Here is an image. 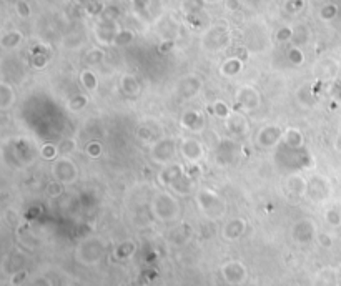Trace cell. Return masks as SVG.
Listing matches in <instances>:
<instances>
[{
	"label": "cell",
	"mask_w": 341,
	"mask_h": 286,
	"mask_svg": "<svg viewBox=\"0 0 341 286\" xmlns=\"http://www.w3.org/2000/svg\"><path fill=\"white\" fill-rule=\"evenodd\" d=\"M196 207L208 220H222L227 215V201L223 196L208 187H200L195 195Z\"/></svg>",
	"instance_id": "obj_1"
},
{
	"label": "cell",
	"mask_w": 341,
	"mask_h": 286,
	"mask_svg": "<svg viewBox=\"0 0 341 286\" xmlns=\"http://www.w3.org/2000/svg\"><path fill=\"white\" fill-rule=\"evenodd\" d=\"M150 210H152V215L162 223L176 221L182 213V207H180L178 198H176L175 193H170V192L156 193L152 198Z\"/></svg>",
	"instance_id": "obj_2"
},
{
	"label": "cell",
	"mask_w": 341,
	"mask_h": 286,
	"mask_svg": "<svg viewBox=\"0 0 341 286\" xmlns=\"http://www.w3.org/2000/svg\"><path fill=\"white\" fill-rule=\"evenodd\" d=\"M230 44H231V32L228 29V25L222 22L210 25L208 29L202 33V38H200L202 49L207 53H211V55L225 52L230 47Z\"/></svg>",
	"instance_id": "obj_3"
},
{
	"label": "cell",
	"mask_w": 341,
	"mask_h": 286,
	"mask_svg": "<svg viewBox=\"0 0 341 286\" xmlns=\"http://www.w3.org/2000/svg\"><path fill=\"white\" fill-rule=\"evenodd\" d=\"M107 253V243L100 236L84 238L75 248V260L84 267H95L98 264Z\"/></svg>",
	"instance_id": "obj_4"
},
{
	"label": "cell",
	"mask_w": 341,
	"mask_h": 286,
	"mask_svg": "<svg viewBox=\"0 0 341 286\" xmlns=\"http://www.w3.org/2000/svg\"><path fill=\"white\" fill-rule=\"evenodd\" d=\"M178 153V141L173 137H162L156 138L150 145V160L155 165L165 167L168 163L175 161V156Z\"/></svg>",
	"instance_id": "obj_5"
},
{
	"label": "cell",
	"mask_w": 341,
	"mask_h": 286,
	"mask_svg": "<svg viewBox=\"0 0 341 286\" xmlns=\"http://www.w3.org/2000/svg\"><path fill=\"white\" fill-rule=\"evenodd\" d=\"M50 173H52L53 178L62 181L64 185H73V183L78 180L80 170L77 167V163H75L70 156L60 155L52 161Z\"/></svg>",
	"instance_id": "obj_6"
},
{
	"label": "cell",
	"mask_w": 341,
	"mask_h": 286,
	"mask_svg": "<svg viewBox=\"0 0 341 286\" xmlns=\"http://www.w3.org/2000/svg\"><path fill=\"white\" fill-rule=\"evenodd\" d=\"M178 153L183 158V161H187L188 165L195 167L205 158V147L198 138L183 137L178 141Z\"/></svg>",
	"instance_id": "obj_7"
},
{
	"label": "cell",
	"mask_w": 341,
	"mask_h": 286,
	"mask_svg": "<svg viewBox=\"0 0 341 286\" xmlns=\"http://www.w3.org/2000/svg\"><path fill=\"white\" fill-rule=\"evenodd\" d=\"M283 133L285 130L276 124H267L258 128L255 135V143L258 148L262 150H271L278 147L283 141Z\"/></svg>",
	"instance_id": "obj_8"
},
{
	"label": "cell",
	"mask_w": 341,
	"mask_h": 286,
	"mask_svg": "<svg viewBox=\"0 0 341 286\" xmlns=\"http://www.w3.org/2000/svg\"><path fill=\"white\" fill-rule=\"evenodd\" d=\"M220 275H222V280L228 286H240L247 281L248 270L245 267V263L240 260H228L222 264Z\"/></svg>",
	"instance_id": "obj_9"
},
{
	"label": "cell",
	"mask_w": 341,
	"mask_h": 286,
	"mask_svg": "<svg viewBox=\"0 0 341 286\" xmlns=\"http://www.w3.org/2000/svg\"><path fill=\"white\" fill-rule=\"evenodd\" d=\"M203 88V80L200 75L196 73H188L185 77H182L175 85V93L178 95L182 100H193L198 97Z\"/></svg>",
	"instance_id": "obj_10"
},
{
	"label": "cell",
	"mask_w": 341,
	"mask_h": 286,
	"mask_svg": "<svg viewBox=\"0 0 341 286\" xmlns=\"http://www.w3.org/2000/svg\"><path fill=\"white\" fill-rule=\"evenodd\" d=\"M236 105L245 112H253L262 105V93L253 85H242L235 93Z\"/></svg>",
	"instance_id": "obj_11"
},
{
	"label": "cell",
	"mask_w": 341,
	"mask_h": 286,
	"mask_svg": "<svg viewBox=\"0 0 341 286\" xmlns=\"http://www.w3.org/2000/svg\"><path fill=\"white\" fill-rule=\"evenodd\" d=\"M240 150L242 147L238 145V141L235 138H225V140H220L216 145V150H215V156H216V161L218 165H231V163H235L238 160V156H240Z\"/></svg>",
	"instance_id": "obj_12"
},
{
	"label": "cell",
	"mask_w": 341,
	"mask_h": 286,
	"mask_svg": "<svg viewBox=\"0 0 341 286\" xmlns=\"http://www.w3.org/2000/svg\"><path fill=\"white\" fill-rule=\"evenodd\" d=\"M180 125L190 133H202L207 128V115L198 108H187L180 117Z\"/></svg>",
	"instance_id": "obj_13"
},
{
	"label": "cell",
	"mask_w": 341,
	"mask_h": 286,
	"mask_svg": "<svg viewBox=\"0 0 341 286\" xmlns=\"http://www.w3.org/2000/svg\"><path fill=\"white\" fill-rule=\"evenodd\" d=\"M225 128L231 138L235 140H242L245 137H248L250 133V121L240 112H233L230 117L225 120Z\"/></svg>",
	"instance_id": "obj_14"
},
{
	"label": "cell",
	"mask_w": 341,
	"mask_h": 286,
	"mask_svg": "<svg viewBox=\"0 0 341 286\" xmlns=\"http://www.w3.org/2000/svg\"><path fill=\"white\" fill-rule=\"evenodd\" d=\"M118 30V22H108V20L98 18L97 25L93 27V37L100 47H110L113 45V38Z\"/></svg>",
	"instance_id": "obj_15"
},
{
	"label": "cell",
	"mask_w": 341,
	"mask_h": 286,
	"mask_svg": "<svg viewBox=\"0 0 341 286\" xmlns=\"http://www.w3.org/2000/svg\"><path fill=\"white\" fill-rule=\"evenodd\" d=\"M316 227L315 223L308 218H303V220H298L295 224L291 227V238L295 240L298 244H308L316 238Z\"/></svg>",
	"instance_id": "obj_16"
},
{
	"label": "cell",
	"mask_w": 341,
	"mask_h": 286,
	"mask_svg": "<svg viewBox=\"0 0 341 286\" xmlns=\"http://www.w3.org/2000/svg\"><path fill=\"white\" fill-rule=\"evenodd\" d=\"M185 173H187V170H185V167L182 165V163L172 161V163H168V165L162 167L158 175H156V180H158V183L162 187L170 188L172 185H175V183L178 181Z\"/></svg>",
	"instance_id": "obj_17"
},
{
	"label": "cell",
	"mask_w": 341,
	"mask_h": 286,
	"mask_svg": "<svg viewBox=\"0 0 341 286\" xmlns=\"http://www.w3.org/2000/svg\"><path fill=\"white\" fill-rule=\"evenodd\" d=\"M247 228H248V223L245 218H242V216L231 218V220H228L222 227V238L225 241H230V243L236 241L247 233Z\"/></svg>",
	"instance_id": "obj_18"
},
{
	"label": "cell",
	"mask_w": 341,
	"mask_h": 286,
	"mask_svg": "<svg viewBox=\"0 0 341 286\" xmlns=\"http://www.w3.org/2000/svg\"><path fill=\"white\" fill-rule=\"evenodd\" d=\"M118 88H120V92L128 98H136V97H140V93H142V84H140V80L136 78V75H133V73L122 75L120 81H118Z\"/></svg>",
	"instance_id": "obj_19"
},
{
	"label": "cell",
	"mask_w": 341,
	"mask_h": 286,
	"mask_svg": "<svg viewBox=\"0 0 341 286\" xmlns=\"http://www.w3.org/2000/svg\"><path fill=\"white\" fill-rule=\"evenodd\" d=\"M193 236V228L190 227L188 223H182L173 227V230H170L168 233V241L173 244V247H183L187 244Z\"/></svg>",
	"instance_id": "obj_20"
},
{
	"label": "cell",
	"mask_w": 341,
	"mask_h": 286,
	"mask_svg": "<svg viewBox=\"0 0 341 286\" xmlns=\"http://www.w3.org/2000/svg\"><path fill=\"white\" fill-rule=\"evenodd\" d=\"M282 143H285V147L288 150L299 152V150L305 148V143H306L305 133L296 127H288L283 133V141Z\"/></svg>",
	"instance_id": "obj_21"
},
{
	"label": "cell",
	"mask_w": 341,
	"mask_h": 286,
	"mask_svg": "<svg viewBox=\"0 0 341 286\" xmlns=\"http://www.w3.org/2000/svg\"><path fill=\"white\" fill-rule=\"evenodd\" d=\"M286 188H288V192L291 195L302 198V196H306V193H308V180H306L302 173L293 172L291 175H288V178H286Z\"/></svg>",
	"instance_id": "obj_22"
},
{
	"label": "cell",
	"mask_w": 341,
	"mask_h": 286,
	"mask_svg": "<svg viewBox=\"0 0 341 286\" xmlns=\"http://www.w3.org/2000/svg\"><path fill=\"white\" fill-rule=\"evenodd\" d=\"M313 201H323L328 195V185L322 176H311L308 180V193Z\"/></svg>",
	"instance_id": "obj_23"
},
{
	"label": "cell",
	"mask_w": 341,
	"mask_h": 286,
	"mask_svg": "<svg viewBox=\"0 0 341 286\" xmlns=\"http://www.w3.org/2000/svg\"><path fill=\"white\" fill-rule=\"evenodd\" d=\"M15 101H17L15 88L7 80H2L0 81V110L2 112L10 110V108L15 105Z\"/></svg>",
	"instance_id": "obj_24"
},
{
	"label": "cell",
	"mask_w": 341,
	"mask_h": 286,
	"mask_svg": "<svg viewBox=\"0 0 341 286\" xmlns=\"http://www.w3.org/2000/svg\"><path fill=\"white\" fill-rule=\"evenodd\" d=\"M243 58L240 57H228L227 60H223V64L220 65V75L225 78H235L243 72Z\"/></svg>",
	"instance_id": "obj_25"
},
{
	"label": "cell",
	"mask_w": 341,
	"mask_h": 286,
	"mask_svg": "<svg viewBox=\"0 0 341 286\" xmlns=\"http://www.w3.org/2000/svg\"><path fill=\"white\" fill-rule=\"evenodd\" d=\"M136 250H138V244H136L135 240H124L115 247L113 256H115V260L125 261V260H130V258L136 253Z\"/></svg>",
	"instance_id": "obj_26"
},
{
	"label": "cell",
	"mask_w": 341,
	"mask_h": 286,
	"mask_svg": "<svg viewBox=\"0 0 341 286\" xmlns=\"http://www.w3.org/2000/svg\"><path fill=\"white\" fill-rule=\"evenodd\" d=\"M90 104V95L88 92H80V93H73L70 97L67 98V108L70 110L72 113H80L84 112L85 108Z\"/></svg>",
	"instance_id": "obj_27"
},
{
	"label": "cell",
	"mask_w": 341,
	"mask_h": 286,
	"mask_svg": "<svg viewBox=\"0 0 341 286\" xmlns=\"http://www.w3.org/2000/svg\"><path fill=\"white\" fill-rule=\"evenodd\" d=\"M22 42H24V33L20 30H10L5 32L2 38H0V47L4 50H15L22 45Z\"/></svg>",
	"instance_id": "obj_28"
},
{
	"label": "cell",
	"mask_w": 341,
	"mask_h": 286,
	"mask_svg": "<svg viewBox=\"0 0 341 286\" xmlns=\"http://www.w3.org/2000/svg\"><path fill=\"white\" fill-rule=\"evenodd\" d=\"M80 84L84 87V90L88 92V93H93L98 90V75L95 73L92 69H84L80 72Z\"/></svg>",
	"instance_id": "obj_29"
},
{
	"label": "cell",
	"mask_w": 341,
	"mask_h": 286,
	"mask_svg": "<svg viewBox=\"0 0 341 286\" xmlns=\"http://www.w3.org/2000/svg\"><path fill=\"white\" fill-rule=\"evenodd\" d=\"M24 264H25V256L20 253V251H13L12 255H9L4 260V270L12 275L18 270H24L25 268Z\"/></svg>",
	"instance_id": "obj_30"
},
{
	"label": "cell",
	"mask_w": 341,
	"mask_h": 286,
	"mask_svg": "<svg viewBox=\"0 0 341 286\" xmlns=\"http://www.w3.org/2000/svg\"><path fill=\"white\" fill-rule=\"evenodd\" d=\"M176 32H178V25L170 17H165L158 24V35H162V40H175Z\"/></svg>",
	"instance_id": "obj_31"
},
{
	"label": "cell",
	"mask_w": 341,
	"mask_h": 286,
	"mask_svg": "<svg viewBox=\"0 0 341 286\" xmlns=\"http://www.w3.org/2000/svg\"><path fill=\"white\" fill-rule=\"evenodd\" d=\"M170 188L173 190V193H175V195H180V196L188 195V193H192V192H193V188H195V180H193L188 173H185L178 181L175 183V185H172Z\"/></svg>",
	"instance_id": "obj_32"
},
{
	"label": "cell",
	"mask_w": 341,
	"mask_h": 286,
	"mask_svg": "<svg viewBox=\"0 0 341 286\" xmlns=\"http://www.w3.org/2000/svg\"><path fill=\"white\" fill-rule=\"evenodd\" d=\"M296 100L303 107H308V108H311L313 105H315L316 95H315V92H313L311 85H302V87H299L298 92H296Z\"/></svg>",
	"instance_id": "obj_33"
},
{
	"label": "cell",
	"mask_w": 341,
	"mask_h": 286,
	"mask_svg": "<svg viewBox=\"0 0 341 286\" xmlns=\"http://www.w3.org/2000/svg\"><path fill=\"white\" fill-rule=\"evenodd\" d=\"M135 42V32L133 30H130V29H122L120 27V30L117 32V35H115V38H113V47H128V45H132Z\"/></svg>",
	"instance_id": "obj_34"
},
{
	"label": "cell",
	"mask_w": 341,
	"mask_h": 286,
	"mask_svg": "<svg viewBox=\"0 0 341 286\" xmlns=\"http://www.w3.org/2000/svg\"><path fill=\"white\" fill-rule=\"evenodd\" d=\"M38 153L42 156L44 160H49V161H53L60 156V150H58V143H52V141H45L40 145L38 148Z\"/></svg>",
	"instance_id": "obj_35"
},
{
	"label": "cell",
	"mask_w": 341,
	"mask_h": 286,
	"mask_svg": "<svg viewBox=\"0 0 341 286\" xmlns=\"http://www.w3.org/2000/svg\"><path fill=\"white\" fill-rule=\"evenodd\" d=\"M203 7H205V0H183L182 12L185 13L187 17L198 15V13H202Z\"/></svg>",
	"instance_id": "obj_36"
},
{
	"label": "cell",
	"mask_w": 341,
	"mask_h": 286,
	"mask_svg": "<svg viewBox=\"0 0 341 286\" xmlns=\"http://www.w3.org/2000/svg\"><path fill=\"white\" fill-rule=\"evenodd\" d=\"M105 60V50L102 47H92L85 52V62L88 65H100Z\"/></svg>",
	"instance_id": "obj_37"
},
{
	"label": "cell",
	"mask_w": 341,
	"mask_h": 286,
	"mask_svg": "<svg viewBox=\"0 0 341 286\" xmlns=\"http://www.w3.org/2000/svg\"><path fill=\"white\" fill-rule=\"evenodd\" d=\"M233 113L230 110V107L225 104L223 100H215L213 104H211V115H213L215 118H218V120H227L230 115Z\"/></svg>",
	"instance_id": "obj_38"
},
{
	"label": "cell",
	"mask_w": 341,
	"mask_h": 286,
	"mask_svg": "<svg viewBox=\"0 0 341 286\" xmlns=\"http://www.w3.org/2000/svg\"><path fill=\"white\" fill-rule=\"evenodd\" d=\"M286 58H288V62L295 67H302L305 64V52L302 50V47H296V45H291L288 52H286Z\"/></svg>",
	"instance_id": "obj_39"
},
{
	"label": "cell",
	"mask_w": 341,
	"mask_h": 286,
	"mask_svg": "<svg viewBox=\"0 0 341 286\" xmlns=\"http://www.w3.org/2000/svg\"><path fill=\"white\" fill-rule=\"evenodd\" d=\"M295 29V33H293V45H296V47H302V45H305L306 42L310 40V30H308V27L306 25H296V27H293Z\"/></svg>",
	"instance_id": "obj_40"
},
{
	"label": "cell",
	"mask_w": 341,
	"mask_h": 286,
	"mask_svg": "<svg viewBox=\"0 0 341 286\" xmlns=\"http://www.w3.org/2000/svg\"><path fill=\"white\" fill-rule=\"evenodd\" d=\"M85 155L92 160H98L104 155V145L98 140H90L85 145Z\"/></svg>",
	"instance_id": "obj_41"
},
{
	"label": "cell",
	"mask_w": 341,
	"mask_h": 286,
	"mask_svg": "<svg viewBox=\"0 0 341 286\" xmlns=\"http://www.w3.org/2000/svg\"><path fill=\"white\" fill-rule=\"evenodd\" d=\"M64 192H65V185L55 178L50 180L45 187V193L47 196H50V198H60V196L64 195Z\"/></svg>",
	"instance_id": "obj_42"
},
{
	"label": "cell",
	"mask_w": 341,
	"mask_h": 286,
	"mask_svg": "<svg viewBox=\"0 0 341 286\" xmlns=\"http://www.w3.org/2000/svg\"><path fill=\"white\" fill-rule=\"evenodd\" d=\"M293 33H295V29H293V27L283 25V27H279V29L276 30L275 38H276V42L282 44V45L291 44V42H293Z\"/></svg>",
	"instance_id": "obj_43"
},
{
	"label": "cell",
	"mask_w": 341,
	"mask_h": 286,
	"mask_svg": "<svg viewBox=\"0 0 341 286\" xmlns=\"http://www.w3.org/2000/svg\"><path fill=\"white\" fill-rule=\"evenodd\" d=\"M49 55H47L45 52H42V49L40 50H35L32 53V58H30V65L33 67V69H37V70H42V69H45L47 65H49Z\"/></svg>",
	"instance_id": "obj_44"
},
{
	"label": "cell",
	"mask_w": 341,
	"mask_h": 286,
	"mask_svg": "<svg viewBox=\"0 0 341 286\" xmlns=\"http://www.w3.org/2000/svg\"><path fill=\"white\" fill-rule=\"evenodd\" d=\"M13 10H15V15L22 20H27L30 18L32 15V7L30 4L27 2V0H15V4H13Z\"/></svg>",
	"instance_id": "obj_45"
},
{
	"label": "cell",
	"mask_w": 341,
	"mask_h": 286,
	"mask_svg": "<svg viewBox=\"0 0 341 286\" xmlns=\"http://www.w3.org/2000/svg\"><path fill=\"white\" fill-rule=\"evenodd\" d=\"M120 15H122V12H120V9L117 5H105L98 18L108 20V22H118Z\"/></svg>",
	"instance_id": "obj_46"
},
{
	"label": "cell",
	"mask_w": 341,
	"mask_h": 286,
	"mask_svg": "<svg viewBox=\"0 0 341 286\" xmlns=\"http://www.w3.org/2000/svg\"><path fill=\"white\" fill-rule=\"evenodd\" d=\"M338 13V7L335 4H325L322 9L318 10V17L323 20V22H330L336 17Z\"/></svg>",
	"instance_id": "obj_47"
},
{
	"label": "cell",
	"mask_w": 341,
	"mask_h": 286,
	"mask_svg": "<svg viewBox=\"0 0 341 286\" xmlns=\"http://www.w3.org/2000/svg\"><path fill=\"white\" fill-rule=\"evenodd\" d=\"M58 150H60V155L72 156V153L77 150V141L73 138H64L62 141H58Z\"/></svg>",
	"instance_id": "obj_48"
},
{
	"label": "cell",
	"mask_w": 341,
	"mask_h": 286,
	"mask_svg": "<svg viewBox=\"0 0 341 286\" xmlns=\"http://www.w3.org/2000/svg\"><path fill=\"white\" fill-rule=\"evenodd\" d=\"M325 221L330 224V227L333 228H338L341 227V213L338 212V210L335 208H330L325 212Z\"/></svg>",
	"instance_id": "obj_49"
},
{
	"label": "cell",
	"mask_w": 341,
	"mask_h": 286,
	"mask_svg": "<svg viewBox=\"0 0 341 286\" xmlns=\"http://www.w3.org/2000/svg\"><path fill=\"white\" fill-rule=\"evenodd\" d=\"M305 5H306L305 0H288L285 4V10L291 13V15H295V13H299L305 9Z\"/></svg>",
	"instance_id": "obj_50"
},
{
	"label": "cell",
	"mask_w": 341,
	"mask_h": 286,
	"mask_svg": "<svg viewBox=\"0 0 341 286\" xmlns=\"http://www.w3.org/2000/svg\"><path fill=\"white\" fill-rule=\"evenodd\" d=\"M27 278H29V273H27V270H25V268H24V270H18V271H15V273L10 275V283H12L13 286L25 284Z\"/></svg>",
	"instance_id": "obj_51"
},
{
	"label": "cell",
	"mask_w": 341,
	"mask_h": 286,
	"mask_svg": "<svg viewBox=\"0 0 341 286\" xmlns=\"http://www.w3.org/2000/svg\"><path fill=\"white\" fill-rule=\"evenodd\" d=\"M316 241L322 248H331L333 247V238L330 233H326V231H319L316 235Z\"/></svg>",
	"instance_id": "obj_52"
},
{
	"label": "cell",
	"mask_w": 341,
	"mask_h": 286,
	"mask_svg": "<svg viewBox=\"0 0 341 286\" xmlns=\"http://www.w3.org/2000/svg\"><path fill=\"white\" fill-rule=\"evenodd\" d=\"M173 44H175V40H162V44L158 45V50L162 53H167L173 47Z\"/></svg>",
	"instance_id": "obj_53"
},
{
	"label": "cell",
	"mask_w": 341,
	"mask_h": 286,
	"mask_svg": "<svg viewBox=\"0 0 341 286\" xmlns=\"http://www.w3.org/2000/svg\"><path fill=\"white\" fill-rule=\"evenodd\" d=\"M29 286H52V283H50L49 278L40 276V278H37V280H33Z\"/></svg>",
	"instance_id": "obj_54"
},
{
	"label": "cell",
	"mask_w": 341,
	"mask_h": 286,
	"mask_svg": "<svg viewBox=\"0 0 341 286\" xmlns=\"http://www.w3.org/2000/svg\"><path fill=\"white\" fill-rule=\"evenodd\" d=\"M227 7L230 10H238L240 9V0H227Z\"/></svg>",
	"instance_id": "obj_55"
},
{
	"label": "cell",
	"mask_w": 341,
	"mask_h": 286,
	"mask_svg": "<svg viewBox=\"0 0 341 286\" xmlns=\"http://www.w3.org/2000/svg\"><path fill=\"white\" fill-rule=\"evenodd\" d=\"M75 2H77L78 5H82V7H85L87 4H90L92 0H75Z\"/></svg>",
	"instance_id": "obj_56"
},
{
	"label": "cell",
	"mask_w": 341,
	"mask_h": 286,
	"mask_svg": "<svg viewBox=\"0 0 341 286\" xmlns=\"http://www.w3.org/2000/svg\"><path fill=\"white\" fill-rule=\"evenodd\" d=\"M216 2H220V0H205V4H216Z\"/></svg>",
	"instance_id": "obj_57"
},
{
	"label": "cell",
	"mask_w": 341,
	"mask_h": 286,
	"mask_svg": "<svg viewBox=\"0 0 341 286\" xmlns=\"http://www.w3.org/2000/svg\"><path fill=\"white\" fill-rule=\"evenodd\" d=\"M122 286H132V284H128V283H124V284H122Z\"/></svg>",
	"instance_id": "obj_58"
}]
</instances>
